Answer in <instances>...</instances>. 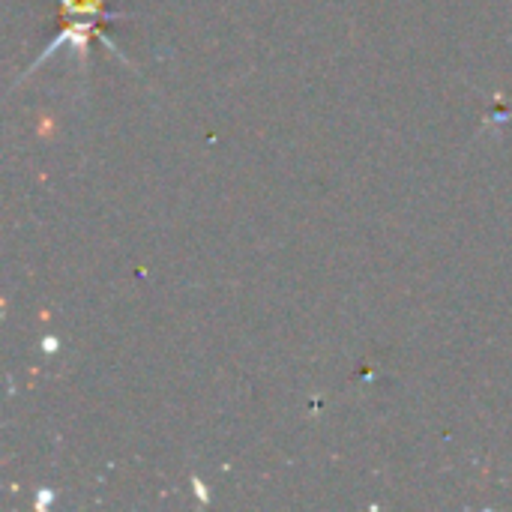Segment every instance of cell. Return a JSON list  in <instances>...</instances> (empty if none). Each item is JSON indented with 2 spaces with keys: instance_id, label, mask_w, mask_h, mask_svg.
<instances>
[{
  "instance_id": "obj_1",
  "label": "cell",
  "mask_w": 512,
  "mask_h": 512,
  "mask_svg": "<svg viewBox=\"0 0 512 512\" xmlns=\"http://www.w3.org/2000/svg\"><path fill=\"white\" fill-rule=\"evenodd\" d=\"M90 36H99V39H102V42H105V45H108V48H111V51H114L120 60H126V57H123V51H120V48L111 42V36H108V33H102V30H99V24H96V21H72V27H66L63 33H57V36H54V39H51V42L42 48V54H39V57L30 63V69H27V72H33L39 63H45V60H48V57H51V54H54L60 45H66V42H72V45L78 48L81 60H84V57H87V39H90Z\"/></svg>"
},
{
  "instance_id": "obj_2",
  "label": "cell",
  "mask_w": 512,
  "mask_h": 512,
  "mask_svg": "<svg viewBox=\"0 0 512 512\" xmlns=\"http://www.w3.org/2000/svg\"><path fill=\"white\" fill-rule=\"evenodd\" d=\"M63 3V9L66 12H87V15H99V18H108V21H120V18H126V15H117V12H105L102 9V3L105 0H60Z\"/></svg>"
},
{
  "instance_id": "obj_3",
  "label": "cell",
  "mask_w": 512,
  "mask_h": 512,
  "mask_svg": "<svg viewBox=\"0 0 512 512\" xmlns=\"http://www.w3.org/2000/svg\"><path fill=\"white\" fill-rule=\"evenodd\" d=\"M192 486H195V492H198V498H201V504H207V501H210V495H207V489H204V483H201L198 477H192Z\"/></svg>"
},
{
  "instance_id": "obj_4",
  "label": "cell",
  "mask_w": 512,
  "mask_h": 512,
  "mask_svg": "<svg viewBox=\"0 0 512 512\" xmlns=\"http://www.w3.org/2000/svg\"><path fill=\"white\" fill-rule=\"evenodd\" d=\"M45 504H51V492H39V504H36V507L42 510Z\"/></svg>"
}]
</instances>
